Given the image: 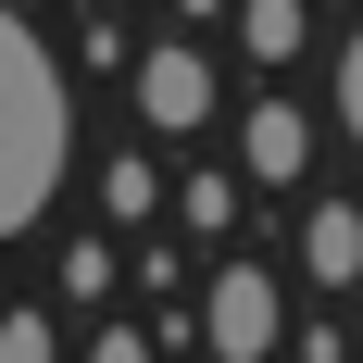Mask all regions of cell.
<instances>
[{
    "mask_svg": "<svg viewBox=\"0 0 363 363\" xmlns=\"http://www.w3.org/2000/svg\"><path fill=\"white\" fill-rule=\"evenodd\" d=\"M88 363H150V338H138V326H101V338H88Z\"/></svg>",
    "mask_w": 363,
    "mask_h": 363,
    "instance_id": "30bf717a",
    "label": "cell"
},
{
    "mask_svg": "<svg viewBox=\"0 0 363 363\" xmlns=\"http://www.w3.org/2000/svg\"><path fill=\"white\" fill-rule=\"evenodd\" d=\"M338 125L363 138V26H351V50H338Z\"/></svg>",
    "mask_w": 363,
    "mask_h": 363,
    "instance_id": "9c48e42d",
    "label": "cell"
},
{
    "mask_svg": "<svg viewBox=\"0 0 363 363\" xmlns=\"http://www.w3.org/2000/svg\"><path fill=\"white\" fill-rule=\"evenodd\" d=\"M138 113L163 125V138L201 125V113H213V63H201V50H138Z\"/></svg>",
    "mask_w": 363,
    "mask_h": 363,
    "instance_id": "3957f363",
    "label": "cell"
},
{
    "mask_svg": "<svg viewBox=\"0 0 363 363\" xmlns=\"http://www.w3.org/2000/svg\"><path fill=\"white\" fill-rule=\"evenodd\" d=\"M301 263H313L326 289H338V276H363V213H351V201H326V213L301 225Z\"/></svg>",
    "mask_w": 363,
    "mask_h": 363,
    "instance_id": "5b68a950",
    "label": "cell"
},
{
    "mask_svg": "<svg viewBox=\"0 0 363 363\" xmlns=\"http://www.w3.org/2000/svg\"><path fill=\"white\" fill-rule=\"evenodd\" d=\"M201 338H213L225 363H263V351H276V289H263L251 263H225V276H213V301H201Z\"/></svg>",
    "mask_w": 363,
    "mask_h": 363,
    "instance_id": "7a4b0ae2",
    "label": "cell"
},
{
    "mask_svg": "<svg viewBox=\"0 0 363 363\" xmlns=\"http://www.w3.org/2000/svg\"><path fill=\"white\" fill-rule=\"evenodd\" d=\"M101 201H113V213H125V225H138L150 201H163V176H150V163H113V176H101Z\"/></svg>",
    "mask_w": 363,
    "mask_h": 363,
    "instance_id": "52a82bcc",
    "label": "cell"
},
{
    "mask_svg": "<svg viewBox=\"0 0 363 363\" xmlns=\"http://www.w3.org/2000/svg\"><path fill=\"white\" fill-rule=\"evenodd\" d=\"M238 38H251V63H289L301 50V0H238Z\"/></svg>",
    "mask_w": 363,
    "mask_h": 363,
    "instance_id": "8992f818",
    "label": "cell"
},
{
    "mask_svg": "<svg viewBox=\"0 0 363 363\" xmlns=\"http://www.w3.org/2000/svg\"><path fill=\"white\" fill-rule=\"evenodd\" d=\"M63 150H75V101H63V63L38 50L26 13H0V238H26L63 188Z\"/></svg>",
    "mask_w": 363,
    "mask_h": 363,
    "instance_id": "6da1fadb",
    "label": "cell"
},
{
    "mask_svg": "<svg viewBox=\"0 0 363 363\" xmlns=\"http://www.w3.org/2000/svg\"><path fill=\"white\" fill-rule=\"evenodd\" d=\"M238 150H251V176H301V150H313V125H301L289 101H263L251 125H238Z\"/></svg>",
    "mask_w": 363,
    "mask_h": 363,
    "instance_id": "277c9868",
    "label": "cell"
},
{
    "mask_svg": "<svg viewBox=\"0 0 363 363\" xmlns=\"http://www.w3.org/2000/svg\"><path fill=\"white\" fill-rule=\"evenodd\" d=\"M0 363H63L50 351V313H0Z\"/></svg>",
    "mask_w": 363,
    "mask_h": 363,
    "instance_id": "ba28073f",
    "label": "cell"
}]
</instances>
